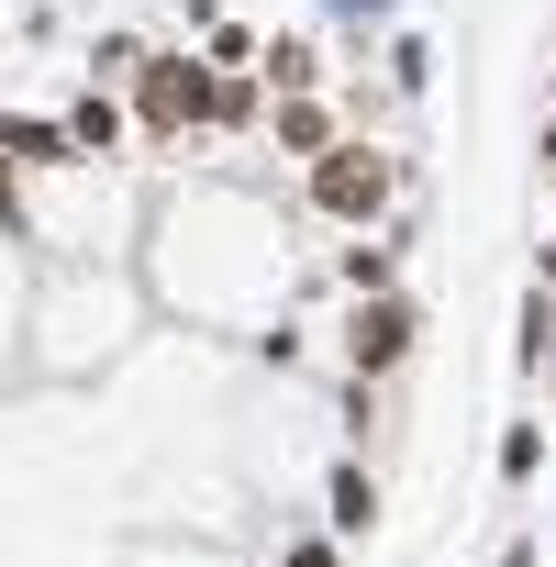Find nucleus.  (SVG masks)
Returning <instances> with one entry per match:
<instances>
[{"mask_svg":"<svg viewBox=\"0 0 556 567\" xmlns=\"http://www.w3.org/2000/svg\"><path fill=\"white\" fill-rule=\"evenodd\" d=\"M301 200H312V223H334V234H379V223L401 212V156H390L379 134H346L334 156L301 167Z\"/></svg>","mask_w":556,"mask_h":567,"instance_id":"nucleus-1","label":"nucleus"},{"mask_svg":"<svg viewBox=\"0 0 556 567\" xmlns=\"http://www.w3.org/2000/svg\"><path fill=\"white\" fill-rule=\"evenodd\" d=\"M212 90H223V68H212V56H189V45H156V56H145V79H134L123 101H134L145 145H178V134H212Z\"/></svg>","mask_w":556,"mask_h":567,"instance_id":"nucleus-2","label":"nucleus"},{"mask_svg":"<svg viewBox=\"0 0 556 567\" xmlns=\"http://www.w3.org/2000/svg\"><path fill=\"white\" fill-rule=\"evenodd\" d=\"M412 346H423V312H412L401 290H379V301H357V312H346V368H357V379L412 368Z\"/></svg>","mask_w":556,"mask_h":567,"instance_id":"nucleus-3","label":"nucleus"},{"mask_svg":"<svg viewBox=\"0 0 556 567\" xmlns=\"http://www.w3.org/2000/svg\"><path fill=\"white\" fill-rule=\"evenodd\" d=\"M68 134H79V156L101 167V156H123L145 123H134V101H123L112 79H79V90H68Z\"/></svg>","mask_w":556,"mask_h":567,"instance_id":"nucleus-4","label":"nucleus"},{"mask_svg":"<svg viewBox=\"0 0 556 567\" xmlns=\"http://www.w3.org/2000/svg\"><path fill=\"white\" fill-rule=\"evenodd\" d=\"M0 156H12V178H68V167H90V156H79V134H68V112H12Z\"/></svg>","mask_w":556,"mask_h":567,"instance_id":"nucleus-5","label":"nucleus"},{"mask_svg":"<svg viewBox=\"0 0 556 567\" xmlns=\"http://www.w3.org/2000/svg\"><path fill=\"white\" fill-rule=\"evenodd\" d=\"M267 145L312 167V156H334V145H346V123H334V101H323V90H290V101L267 112Z\"/></svg>","mask_w":556,"mask_h":567,"instance_id":"nucleus-6","label":"nucleus"},{"mask_svg":"<svg viewBox=\"0 0 556 567\" xmlns=\"http://www.w3.org/2000/svg\"><path fill=\"white\" fill-rule=\"evenodd\" d=\"M401 234H346L334 245V278H346V301H379V290H401Z\"/></svg>","mask_w":556,"mask_h":567,"instance_id":"nucleus-7","label":"nucleus"},{"mask_svg":"<svg viewBox=\"0 0 556 567\" xmlns=\"http://www.w3.org/2000/svg\"><path fill=\"white\" fill-rule=\"evenodd\" d=\"M323 523H334V534H368V523H379V478H368L357 456H334V478H323Z\"/></svg>","mask_w":556,"mask_h":567,"instance_id":"nucleus-8","label":"nucleus"},{"mask_svg":"<svg viewBox=\"0 0 556 567\" xmlns=\"http://www.w3.org/2000/svg\"><path fill=\"white\" fill-rule=\"evenodd\" d=\"M256 68H267V90H278V101H290V90H323V79H334L312 34H267V56H256Z\"/></svg>","mask_w":556,"mask_h":567,"instance_id":"nucleus-9","label":"nucleus"},{"mask_svg":"<svg viewBox=\"0 0 556 567\" xmlns=\"http://www.w3.org/2000/svg\"><path fill=\"white\" fill-rule=\"evenodd\" d=\"M512 368H523V379H545V368H556V278H534L523 334H512Z\"/></svg>","mask_w":556,"mask_h":567,"instance_id":"nucleus-10","label":"nucleus"},{"mask_svg":"<svg viewBox=\"0 0 556 567\" xmlns=\"http://www.w3.org/2000/svg\"><path fill=\"white\" fill-rule=\"evenodd\" d=\"M145 56H156L145 34H101V45H90V79H112V90H134V79H145Z\"/></svg>","mask_w":556,"mask_h":567,"instance_id":"nucleus-11","label":"nucleus"},{"mask_svg":"<svg viewBox=\"0 0 556 567\" xmlns=\"http://www.w3.org/2000/svg\"><path fill=\"white\" fill-rule=\"evenodd\" d=\"M379 68H390V90H401V101H423V90H434V45H423V34H390V56H379Z\"/></svg>","mask_w":556,"mask_h":567,"instance_id":"nucleus-12","label":"nucleus"},{"mask_svg":"<svg viewBox=\"0 0 556 567\" xmlns=\"http://www.w3.org/2000/svg\"><path fill=\"white\" fill-rule=\"evenodd\" d=\"M534 467H545V423H512V434H501V478H512V489H523V478H534Z\"/></svg>","mask_w":556,"mask_h":567,"instance_id":"nucleus-13","label":"nucleus"},{"mask_svg":"<svg viewBox=\"0 0 556 567\" xmlns=\"http://www.w3.org/2000/svg\"><path fill=\"white\" fill-rule=\"evenodd\" d=\"M278 567H346L334 534H278Z\"/></svg>","mask_w":556,"mask_h":567,"instance_id":"nucleus-14","label":"nucleus"},{"mask_svg":"<svg viewBox=\"0 0 556 567\" xmlns=\"http://www.w3.org/2000/svg\"><path fill=\"white\" fill-rule=\"evenodd\" d=\"M323 12H334V23H379V12H390V0H323Z\"/></svg>","mask_w":556,"mask_h":567,"instance_id":"nucleus-15","label":"nucleus"},{"mask_svg":"<svg viewBox=\"0 0 556 567\" xmlns=\"http://www.w3.org/2000/svg\"><path fill=\"white\" fill-rule=\"evenodd\" d=\"M501 567H545V545H534V534H512V545H501Z\"/></svg>","mask_w":556,"mask_h":567,"instance_id":"nucleus-16","label":"nucleus"},{"mask_svg":"<svg viewBox=\"0 0 556 567\" xmlns=\"http://www.w3.org/2000/svg\"><path fill=\"white\" fill-rule=\"evenodd\" d=\"M534 278H556V234H545V245H534Z\"/></svg>","mask_w":556,"mask_h":567,"instance_id":"nucleus-17","label":"nucleus"},{"mask_svg":"<svg viewBox=\"0 0 556 567\" xmlns=\"http://www.w3.org/2000/svg\"><path fill=\"white\" fill-rule=\"evenodd\" d=\"M545 101H556V79H545Z\"/></svg>","mask_w":556,"mask_h":567,"instance_id":"nucleus-18","label":"nucleus"}]
</instances>
